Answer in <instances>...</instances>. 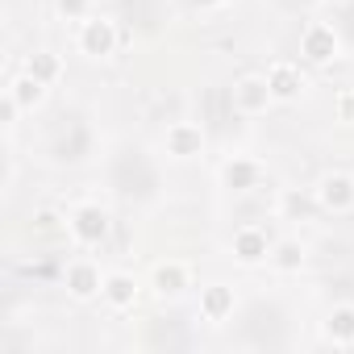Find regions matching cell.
Segmentation results:
<instances>
[{"label": "cell", "mask_w": 354, "mask_h": 354, "mask_svg": "<svg viewBox=\"0 0 354 354\" xmlns=\"http://www.w3.org/2000/svg\"><path fill=\"white\" fill-rule=\"evenodd\" d=\"M321 201L329 209H350L354 205V175H325L321 180Z\"/></svg>", "instance_id": "6da1fadb"}, {"label": "cell", "mask_w": 354, "mask_h": 354, "mask_svg": "<svg viewBox=\"0 0 354 354\" xmlns=\"http://www.w3.org/2000/svg\"><path fill=\"white\" fill-rule=\"evenodd\" d=\"M304 55L317 59V63H329V59L337 55V34H333L329 26H313V30L304 34Z\"/></svg>", "instance_id": "7a4b0ae2"}, {"label": "cell", "mask_w": 354, "mask_h": 354, "mask_svg": "<svg viewBox=\"0 0 354 354\" xmlns=\"http://www.w3.org/2000/svg\"><path fill=\"white\" fill-rule=\"evenodd\" d=\"M80 42H84V50H88V55H109V50H113V42H117V38H113V21H88Z\"/></svg>", "instance_id": "3957f363"}, {"label": "cell", "mask_w": 354, "mask_h": 354, "mask_svg": "<svg viewBox=\"0 0 354 354\" xmlns=\"http://www.w3.org/2000/svg\"><path fill=\"white\" fill-rule=\"evenodd\" d=\"M267 88H271V96H296L300 92V75H296V67L292 63H275L271 71H267Z\"/></svg>", "instance_id": "277c9868"}, {"label": "cell", "mask_w": 354, "mask_h": 354, "mask_svg": "<svg viewBox=\"0 0 354 354\" xmlns=\"http://www.w3.org/2000/svg\"><path fill=\"white\" fill-rule=\"evenodd\" d=\"M234 96H238V104H242L246 113H259V109H267L271 88H267V80H242V84L234 88Z\"/></svg>", "instance_id": "5b68a950"}, {"label": "cell", "mask_w": 354, "mask_h": 354, "mask_svg": "<svg viewBox=\"0 0 354 354\" xmlns=\"http://www.w3.org/2000/svg\"><path fill=\"white\" fill-rule=\"evenodd\" d=\"M234 250H238L242 263H259V259H267V234H259V230H242V234L234 238Z\"/></svg>", "instance_id": "8992f818"}, {"label": "cell", "mask_w": 354, "mask_h": 354, "mask_svg": "<svg viewBox=\"0 0 354 354\" xmlns=\"http://www.w3.org/2000/svg\"><path fill=\"white\" fill-rule=\"evenodd\" d=\"M167 146H171V154L188 158V154L201 150V129H196V125H175V129L167 133Z\"/></svg>", "instance_id": "52a82bcc"}, {"label": "cell", "mask_w": 354, "mask_h": 354, "mask_svg": "<svg viewBox=\"0 0 354 354\" xmlns=\"http://www.w3.org/2000/svg\"><path fill=\"white\" fill-rule=\"evenodd\" d=\"M325 329H329V337H333L337 346H350V342H354V308H337Z\"/></svg>", "instance_id": "ba28073f"}, {"label": "cell", "mask_w": 354, "mask_h": 354, "mask_svg": "<svg viewBox=\"0 0 354 354\" xmlns=\"http://www.w3.org/2000/svg\"><path fill=\"white\" fill-rule=\"evenodd\" d=\"M201 308H205V317H209V321H221V317L234 308V296H230L225 288H209V292H205V300H201Z\"/></svg>", "instance_id": "9c48e42d"}, {"label": "cell", "mask_w": 354, "mask_h": 354, "mask_svg": "<svg viewBox=\"0 0 354 354\" xmlns=\"http://www.w3.org/2000/svg\"><path fill=\"white\" fill-rule=\"evenodd\" d=\"M154 279H158V292H184V283H188V271L180 267V263H167V267H158L154 271Z\"/></svg>", "instance_id": "30bf717a"}, {"label": "cell", "mask_w": 354, "mask_h": 354, "mask_svg": "<svg viewBox=\"0 0 354 354\" xmlns=\"http://www.w3.org/2000/svg\"><path fill=\"white\" fill-rule=\"evenodd\" d=\"M96 288H100V275H96L88 263H75V267H71V292H75V296H92Z\"/></svg>", "instance_id": "8fae6325"}, {"label": "cell", "mask_w": 354, "mask_h": 354, "mask_svg": "<svg viewBox=\"0 0 354 354\" xmlns=\"http://www.w3.org/2000/svg\"><path fill=\"white\" fill-rule=\"evenodd\" d=\"M225 180H230L234 188H246V184H254V180H259V167H254V162H246V158H238V162H230V167H225Z\"/></svg>", "instance_id": "7c38bea8"}, {"label": "cell", "mask_w": 354, "mask_h": 354, "mask_svg": "<svg viewBox=\"0 0 354 354\" xmlns=\"http://www.w3.org/2000/svg\"><path fill=\"white\" fill-rule=\"evenodd\" d=\"M75 234H80V238H88V242H96V238L104 234V217H100L96 209H84V213H80V221H75Z\"/></svg>", "instance_id": "4fadbf2b"}, {"label": "cell", "mask_w": 354, "mask_h": 354, "mask_svg": "<svg viewBox=\"0 0 354 354\" xmlns=\"http://www.w3.org/2000/svg\"><path fill=\"white\" fill-rule=\"evenodd\" d=\"M104 296H109L113 304H129V300H133V279H129V275H109Z\"/></svg>", "instance_id": "5bb4252c"}, {"label": "cell", "mask_w": 354, "mask_h": 354, "mask_svg": "<svg viewBox=\"0 0 354 354\" xmlns=\"http://www.w3.org/2000/svg\"><path fill=\"white\" fill-rule=\"evenodd\" d=\"M30 71H34V80H38V75L46 80V75H55V71H59V63H55V59H34V63H30Z\"/></svg>", "instance_id": "9a60e30c"}, {"label": "cell", "mask_w": 354, "mask_h": 354, "mask_svg": "<svg viewBox=\"0 0 354 354\" xmlns=\"http://www.w3.org/2000/svg\"><path fill=\"white\" fill-rule=\"evenodd\" d=\"M296 263H300V250L296 246H283L279 250V267H296Z\"/></svg>", "instance_id": "2e32d148"}]
</instances>
